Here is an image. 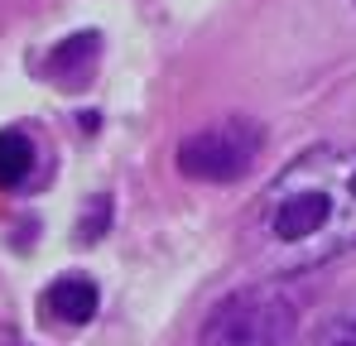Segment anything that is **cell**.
Listing matches in <instances>:
<instances>
[{
    "label": "cell",
    "instance_id": "1",
    "mask_svg": "<svg viewBox=\"0 0 356 346\" xmlns=\"http://www.w3.org/2000/svg\"><path fill=\"white\" fill-rule=\"evenodd\" d=\"M356 250V145L323 140L294 154L241 217V255L260 274H303Z\"/></svg>",
    "mask_w": 356,
    "mask_h": 346
},
{
    "label": "cell",
    "instance_id": "2",
    "mask_svg": "<svg viewBox=\"0 0 356 346\" xmlns=\"http://www.w3.org/2000/svg\"><path fill=\"white\" fill-rule=\"evenodd\" d=\"M303 298L280 274L232 288L197 327V346H298L303 342Z\"/></svg>",
    "mask_w": 356,
    "mask_h": 346
},
{
    "label": "cell",
    "instance_id": "3",
    "mask_svg": "<svg viewBox=\"0 0 356 346\" xmlns=\"http://www.w3.org/2000/svg\"><path fill=\"white\" fill-rule=\"evenodd\" d=\"M260 149H265V125H255L245 115H227L178 145V173L197 178V183H236L250 173Z\"/></svg>",
    "mask_w": 356,
    "mask_h": 346
},
{
    "label": "cell",
    "instance_id": "4",
    "mask_svg": "<svg viewBox=\"0 0 356 346\" xmlns=\"http://www.w3.org/2000/svg\"><path fill=\"white\" fill-rule=\"evenodd\" d=\"M97 284L92 279H82V274H63L54 284L44 288V298H39V308H44V318L54 322V327H82V322H92V313H97Z\"/></svg>",
    "mask_w": 356,
    "mask_h": 346
},
{
    "label": "cell",
    "instance_id": "5",
    "mask_svg": "<svg viewBox=\"0 0 356 346\" xmlns=\"http://www.w3.org/2000/svg\"><path fill=\"white\" fill-rule=\"evenodd\" d=\"M92 63H97V34H72V39H63L58 49L49 53V77L54 82H72V87H82L87 82V72H92Z\"/></svg>",
    "mask_w": 356,
    "mask_h": 346
},
{
    "label": "cell",
    "instance_id": "6",
    "mask_svg": "<svg viewBox=\"0 0 356 346\" xmlns=\"http://www.w3.org/2000/svg\"><path fill=\"white\" fill-rule=\"evenodd\" d=\"M34 173V140L24 130H0V188L15 192Z\"/></svg>",
    "mask_w": 356,
    "mask_h": 346
},
{
    "label": "cell",
    "instance_id": "7",
    "mask_svg": "<svg viewBox=\"0 0 356 346\" xmlns=\"http://www.w3.org/2000/svg\"><path fill=\"white\" fill-rule=\"evenodd\" d=\"M313 346H356V308H347V313H332V318L318 327Z\"/></svg>",
    "mask_w": 356,
    "mask_h": 346
}]
</instances>
